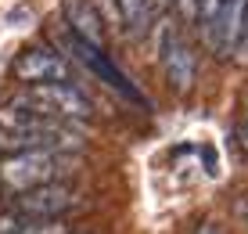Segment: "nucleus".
Segmentation results:
<instances>
[{
  "label": "nucleus",
  "instance_id": "f257e3e1",
  "mask_svg": "<svg viewBox=\"0 0 248 234\" xmlns=\"http://www.w3.org/2000/svg\"><path fill=\"white\" fill-rule=\"evenodd\" d=\"M76 166H79V159L62 148H25L0 166V184L7 191H29V187H40V184L65 180Z\"/></svg>",
  "mask_w": 248,
  "mask_h": 234
},
{
  "label": "nucleus",
  "instance_id": "f03ea898",
  "mask_svg": "<svg viewBox=\"0 0 248 234\" xmlns=\"http://www.w3.org/2000/svg\"><path fill=\"white\" fill-rule=\"evenodd\" d=\"M18 116H47V119H62V116H90V101L83 98L76 86L68 83H36L32 90H25L15 101Z\"/></svg>",
  "mask_w": 248,
  "mask_h": 234
},
{
  "label": "nucleus",
  "instance_id": "7ed1b4c3",
  "mask_svg": "<svg viewBox=\"0 0 248 234\" xmlns=\"http://www.w3.org/2000/svg\"><path fill=\"white\" fill-rule=\"evenodd\" d=\"M76 205H79L76 187H68L65 180L29 187V191H18V198H15V213L18 216H40V220H62Z\"/></svg>",
  "mask_w": 248,
  "mask_h": 234
},
{
  "label": "nucleus",
  "instance_id": "20e7f679",
  "mask_svg": "<svg viewBox=\"0 0 248 234\" xmlns=\"http://www.w3.org/2000/svg\"><path fill=\"white\" fill-rule=\"evenodd\" d=\"M72 50L79 54V62L87 65L93 76H101V80H105L108 86H112V90H119L126 101H133V105H148V98H144V94H140V90H137V86L130 83V76H126L123 68H119V65L112 62V58H108L105 50H101V43H90V40L72 36Z\"/></svg>",
  "mask_w": 248,
  "mask_h": 234
},
{
  "label": "nucleus",
  "instance_id": "39448f33",
  "mask_svg": "<svg viewBox=\"0 0 248 234\" xmlns=\"http://www.w3.org/2000/svg\"><path fill=\"white\" fill-rule=\"evenodd\" d=\"M245 15H248V0H223L219 15L205 25V43L216 58L237 54V40L245 29Z\"/></svg>",
  "mask_w": 248,
  "mask_h": 234
},
{
  "label": "nucleus",
  "instance_id": "423d86ee",
  "mask_svg": "<svg viewBox=\"0 0 248 234\" xmlns=\"http://www.w3.org/2000/svg\"><path fill=\"white\" fill-rule=\"evenodd\" d=\"M15 76L22 83H50V80H65V62L47 47H25L15 58Z\"/></svg>",
  "mask_w": 248,
  "mask_h": 234
},
{
  "label": "nucleus",
  "instance_id": "0eeeda50",
  "mask_svg": "<svg viewBox=\"0 0 248 234\" xmlns=\"http://www.w3.org/2000/svg\"><path fill=\"white\" fill-rule=\"evenodd\" d=\"M162 65H166V76L176 90H191L194 83V50L184 43L180 33L169 29L162 36Z\"/></svg>",
  "mask_w": 248,
  "mask_h": 234
},
{
  "label": "nucleus",
  "instance_id": "6e6552de",
  "mask_svg": "<svg viewBox=\"0 0 248 234\" xmlns=\"http://www.w3.org/2000/svg\"><path fill=\"white\" fill-rule=\"evenodd\" d=\"M65 22H68V29H72V36L101 43V18H97L90 0H68L65 4Z\"/></svg>",
  "mask_w": 248,
  "mask_h": 234
},
{
  "label": "nucleus",
  "instance_id": "1a4fd4ad",
  "mask_svg": "<svg viewBox=\"0 0 248 234\" xmlns=\"http://www.w3.org/2000/svg\"><path fill=\"white\" fill-rule=\"evenodd\" d=\"M119 15H123V25L130 36L144 33L151 22L158 18L155 15V0H119Z\"/></svg>",
  "mask_w": 248,
  "mask_h": 234
},
{
  "label": "nucleus",
  "instance_id": "9d476101",
  "mask_svg": "<svg viewBox=\"0 0 248 234\" xmlns=\"http://www.w3.org/2000/svg\"><path fill=\"white\" fill-rule=\"evenodd\" d=\"M18 234H65L62 220H40V216H25V223L18 227Z\"/></svg>",
  "mask_w": 248,
  "mask_h": 234
},
{
  "label": "nucleus",
  "instance_id": "9b49d317",
  "mask_svg": "<svg viewBox=\"0 0 248 234\" xmlns=\"http://www.w3.org/2000/svg\"><path fill=\"white\" fill-rule=\"evenodd\" d=\"M219 7H223V0H198V22L209 25V22L219 15Z\"/></svg>",
  "mask_w": 248,
  "mask_h": 234
},
{
  "label": "nucleus",
  "instance_id": "f8f14e48",
  "mask_svg": "<svg viewBox=\"0 0 248 234\" xmlns=\"http://www.w3.org/2000/svg\"><path fill=\"white\" fill-rule=\"evenodd\" d=\"M237 58L248 62V15H245V29H241V40H237Z\"/></svg>",
  "mask_w": 248,
  "mask_h": 234
},
{
  "label": "nucleus",
  "instance_id": "ddd939ff",
  "mask_svg": "<svg viewBox=\"0 0 248 234\" xmlns=\"http://www.w3.org/2000/svg\"><path fill=\"white\" fill-rule=\"evenodd\" d=\"M176 4L184 7V15H187V18H194V22H198V0H176Z\"/></svg>",
  "mask_w": 248,
  "mask_h": 234
},
{
  "label": "nucleus",
  "instance_id": "4468645a",
  "mask_svg": "<svg viewBox=\"0 0 248 234\" xmlns=\"http://www.w3.org/2000/svg\"><path fill=\"white\" fill-rule=\"evenodd\" d=\"M241 144H245V151H248V108H245V119H241Z\"/></svg>",
  "mask_w": 248,
  "mask_h": 234
},
{
  "label": "nucleus",
  "instance_id": "2eb2a0df",
  "mask_svg": "<svg viewBox=\"0 0 248 234\" xmlns=\"http://www.w3.org/2000/svg\"><path fill=\"white\" fill-rule=\"evenodd\" d=\"M198 234H223V231H219L216 223H202V227H198Z\"/></svg>",
  "mask_w": 248,
  "mask_h": 234
}]
</instances>
